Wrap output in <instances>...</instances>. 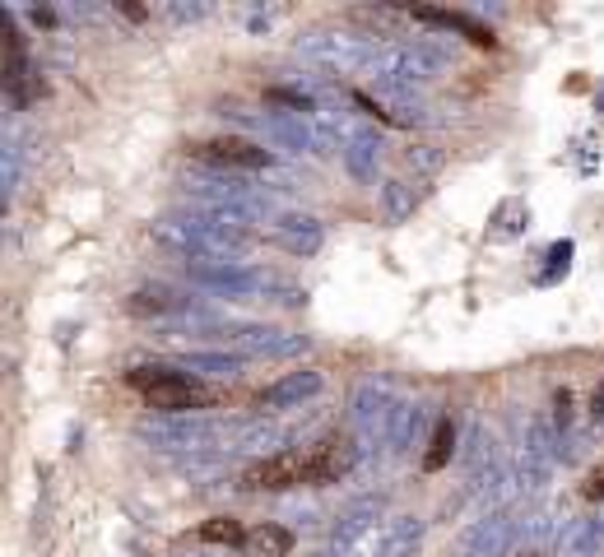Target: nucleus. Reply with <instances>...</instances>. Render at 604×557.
I'll use <instances>...</instances> for the list:
<instances>
[{"instance_id": "nucleus-35", "label": "nucleus", "mask_w": 604, "mask_h": 557, "mask_svg": "<svg viewBox=\"0 0 604 557\" xmlns=\"http://www.w3.org/2000/svg\"><path fill=\"white\" fill-rule=\"evenodd\" d=\"M521 557H544V553H540V548H530V553H521Z\"/></svg>"}, {"instance_id": "nucleus-11", "label": "nucleus", "mask_w": 604, "mask_h": 557, "mask_svg": "<svg viewBox=\"0 0 604 557\" xmlns=\"http://www.w3.org/2000/svg\"><path fill=\"white\" fill-rule=\"evenodd\" d=\"M293 483H307V456H298V450H280V456L251 465L247 474H242L247 493H261V487H293Z\"/></svg>"}, {"instance_id": "nucleus-33", "label": "nucleus", "mask_w": 604, "mask_h": 557, "mask_svg": "<svg viewBox=\"0 0 604 557\" xmlns=\"http://www.w3.org/2000/svg\"><path fill=\"white\" fill-rule=\"evenodd\" d=\"M585 497H604V469H595L591 483H585Z\"/></svg>"}, {"instance_id": "nucleus-13", "label": "nucleus", "mask_w": 604, "mask_h": 557, "mask_svg": "<svg viewBox=\"0 0 604 557\" xmlns=\"http://www.w3.org/2000/svg\"><path fill=\"white\" fill-rule=\"evenodd\" d=\"M321 391V372H288V376H280V381H270V386L256 395V405H261L266 413L270 409H293V405H303V399H312Z\"/></svg>"}, {"instance_id": "nucleus-25", "label": "nucleus", "mask_w": 604, "mask_h": 557, "mask_svg": "<svg viewBox=\"0 0 604 557\" xmlns=\"http://www.w3.org/2000/svg\"><path fill=\"white\" fill-rule=\"evenodd\" d=\"M452 446H456V428H452V418H442L437 432H433V446H428V456H423V469H428V474H437V469L452 460Z\"/></svg>"}, {"instance_id": "nucleus-34", "label": "nucleus", "mask_w": 604, "mask_h": 557, "mask_svg": "<svg viewBox=\"0 0 604 557\" xmlns=\"http://www.w3.org/2000/svg\"><path fill=\"white\" fill-rule=\"evenodd\" d=\"M595 108L604 112V84H600V94H595Z\"/></svg>"}, {"instance_id": "nucleus-28", "label": "nucleus", "mask_w": 604, "mask_h": 557, "mask_svg": "<svg viewBox=\"0 0 604 557\" xmlns=\"http://www.w3.org/2000/svg\"><path fill=\"white\" fill-rule=\"evenodd\" d=\"M247 544H251L256 553H288V548H293V534L280 530V525H261V530L247 539Z\"/></svg>"}, {"instance_id": "nucleus-24", "label": "nucleus", "mask_w": 604, "mask_h": 557, "mask_svg": "<svg viewBox=\"0 0 604 557\" xmlns=\"http://www.w3.org/2000/svg\"><path fill=\"white\" fill-rule=\"evenodd\" d=\"M423 423H428L423 405H400V413H395V432H391V450H409L414 437L423 432Z\"/></svg>"}, {"instance_id": "nucleus-19", "label": "nucleus", "mask_w": 604, "mask_h": 557, "mask_svg": "<svg viewBox=\"0 0 604 557\" xmlns=\"http://www.w3.org/2000/svg\"><path fill=\"white\" fill-rule=\"evenodd\" d=\"M511 493H521V483H516V469H507L503 460L489 465V469H483V474L474 479V497H479L489 511H511V507H507Z\"/></svg>"}, {"instance_id": "nucleus-6", "label": "nucleus", "mask_w": 604, "mask_h": 557, "mask_svg": "<svg viewBox=\"0 0 604 557\" xmlns=\"http://www.w3.org/2000/svg\"><path fill=\"white\" fill-rule=\"evenodd\" d=\"M554 460H558V428L548 423V418H530L526 428V442L521 450H516V483H521V493H540V487L548 483V474H554Z\"/></svg>"}, {"instance_id": "nucleus-8", "label": "nucleus", "mask_w": 604, "mask_h": 557, "mask_svg": "<svg viewBox=\"0 0 604 557\" xmlns=\"http://www.w3.org/2000/svg\"><path fill=\"white\" fill-rule=\"evenodd\" d=\"M214 335L247 358H298L312 348L307 335H293V330H280V325H223Z\"/></svg>"}, {"instance_id": "nucleus-2", "label": "nucleus", "mask_w": 604, "mask_h": 557, "mask_svg": "<svg viewBox=\"0 0 604 557\" xmlns=\"http://www.w3.org/2000/svg\"><path fill=\"white\" fill-rule=\"evenodd\" d=\"M140 437L159 450H186V456H205V450H219V446H233L237 432L214 423V418H196V413H182V418H159V423H140Z\"/></svg>"}, {"instance_id": "nucleus-20", "label": "nucleus", "mask_w": 604, "mask_h": 557, "mask_svg": "<svg viewBox=\"0 0 604 557\" xmlns=\"http://www.w3.org/2000/svg\"><path fill=\"white\" fill-rule=\"evenodd\" d=\"M600 544H604V520H572L563 530V557H600Z\"/></svg>"}, {"instance_id": "nucleus-15", "label": "nucleus", "mask_w": 604, "mask_h": 557, "mask_svg": "<svg viewBox=\"0 0 604 557\" xmlns=\"http://www.w3.org/2000/svg\"><path fill=\"white\" fill-rule=\"evenodd\" d=\"M358 442H325L317 446V456H307V483H335L340 474H349L358 465Z\"/></svg>"}, {"instance_id": "nucleus-16", "label": "nucleus", "mask_w": 604, "mask_h": 557, "mask_svg": "<svg viewBox=\"0 0 604 557\" xmlns=\"http://www.w3.org/2000/svg\"><path fill=\"white\" fill-rule=\"evenodd\" d=\"M423 544V520L419 516H395L382 525V539H377L372 557H414Z\"/></svg>"}, {"instance_id": "nucleus-3", "label": "nucleus", "mask_w": 604, "mask_h": 557, "mask_svg": "<svg viewBox=\"0 0 604 557\" xmlns=\"http://www.w3.org/2000/svg\"><path fill=\"white\" fill-rule=\"evenodd\" d=\"M382 47L377 38H362L354 28H312L298 38V57L317 61L321 70H368L372 65V51Z\"/></svg>"}, {"instance_id": "nucleus-26", "label": "nucleus", "mask_w": 604, "mask_h": 557, "mask_svg": "<svg viewBox=\"0 0 604 557\" xmlns=\"http://www.w3.org/2000/svg\"><path fill=\"white\" fill-rule=\"evenodd\" d=\"M493 446H497V442H493V432H489V428H474L470 450H465V465L483 474V465H497V450H493Z\"/></svg>"}, {"instance_id": "nucleus-4", "label": "nucleus", "mask_w": 604, "mask_h": 557, "mask_svg": "<svg viewBox=\"0 0 604 557\" xmlns=\"http://www.w3.org/2000/svg\"><path fill=\"white\" fill-rule=\"evenodd\" d=\"M377 520H382V497H362L354 507H344L317 557H372L377 539H382Z\"/></svg>"}, {"instance_id": "nucleus-9", "label": "nucleus", "mask_w": 604, "mask_h": 557, "mask_svg": "<svg viewBox=\"0 0 604 557\" xmlns=\"http://www.w3.org/2000/svg\"><path fill=\"white\" fill-rule=\"evenodd\" d=\"M526 534V520L516 511H483V520H474V530L465 534L460 553L465 557H507Z\"/></svg>"}, {"instance_id": "nucleus-5", "label": "nucleus", "mask_w": 604, "mask_h": 557, "mask_svg": "<svg viewBox=\"0 0 604 557\" xmlns=\"http://www.w3.org/2000/svg\"><path fill=\"white\" fill-rule=\"evenodd\" d=\"M395 413H400V405H395V395H391L386 386H377V381L358 386L354 409H349V423H354V432H358V450H362V456H372V450L391 446Z\"/></svg>"}, {"instance_id": "nucleus-18", "label": "nucleus", "mask_w": 604, "mask_h": 557, "mask_svg": "<svg viewBox=\"0 0 604 557\" xmlns=\"http://www.w3.org/2000/svg\"><path fill=\"white\" fill-rule=\"evenodd\" d=\"M131 311H135V317H177V321L200 317L192 298H182V293H172V288H163V284L135 293V298H131Z\"/></svg>"}, {"instance_id": "nucleus-22", "label": "nucleus", "mask_w": 604, "mask_h": 557, "mask_svg": "<svg viewBox=\"0 0 604 557\" xmlns=\"http://www.w3.org/2000/svg\"><path fill=\"white\" fill-rule=\"evenodd\" d=\"M526 228H530V209L521 200H503V205H497V214H493V223H489V237L507 242V237H521Z\"/></svg>"}, {"instance_id": "nucleus-29", "label": "nucleus", "mask_w": 604, "mask_h": 557, "mask_svg": "<svg viewBox=\"0 0 604 557\" xmlns=\"http://www.w3.org/2000/svg\"><path fill=\"white\" fill-rule=\"evenodd\" d=\"M544 260H548V270L540 274V284H554L558 274H567V260H572V242H554Z\"/></svg>"}, {"instance_id": "nucleus-12", "label": "nucleus", "mask_w": 604, "mask_h": 557, "mask_svg": "<svg viewBox=\"0 0 604 557\" xmlns=\"http://www.w3.org/2000/svg\"><path fill=\"white\" fill-rule=\"evenodd\" d=\"M196 153L205 159V168H266L270 163L266 149H256L251 139H233V135L205 139V145H196Z\"/></svg>"}, {"instance_id": "nucleus-10", "label": "nucleus", "mask_w": 604, "mask_h": 557, "mask_svg": "<svg viewBox=\"0 0 604 557\" xmlns=\"http://www.w3.org/2000/svg\"><path fill=\"white\" fill-rule=\"evenodd\" d=\"M145 399H149V409H159L163 418H182V413H192L200 405H210V391H205L196 376H186V372H168L159 386L145 391Z\"/></svg>"}, {"instance_id": "nucleus-21", "label": "nucleus", "mask_w": 604, "mask_h": 557, "mask_svg": "<svg viewBox=\"0 0 604 557\" xmlns=\"http://www.w3.org/2000/svg\"><path fill=\"white\" fill-rule=\"evenodd\" d=\"M382 209H386V223H409L414 209H419V190H414L405 177H391L382 186Z\"/></svg>"}, {"instance_id": "nucleus-31", "label": "nucleus", "mask_w": 604, "mask_h": 557, "mask_svg": "<svg viewBox=\"0 0 604 557\" xmlns=\"http://www.w3.org/2000/svg\"><path fill=\"white\" fill-rule=\"evenodd\" d=\"M266 298H270V302H280V307H303V302H307V293H303V288H293V284H280V278H270V284H266Z\"/></svg>"}, {"instance_id": "nucleus-14", "label": "nucleus", "mask_w": 604, "mask_h": 557, "mask_svg": "<svg viewBox=\"0 0 604 557\" xmlns=\"http://www.w3.org/2000/svg\"><path fill=\"white\" fill-rule=\"evenodd\" d=\"M274 242L288 251V256H317L321 242H325V228L312 219V214H284L280 223H274Z\"/></svg>"}, {"instance_id": "nucleus-23", "label": "nucleus", "mask_w": 604, "mask_h": 557, "mask_svg": "<svg viewBox=\"0 0 604 557\" xmlns=\"http://www.w3.org/2000/svg\"><path fill=\"white\" fill-rule=\"evenodd\" d=\"M182 368L192 376H237L242 358L237 354H182Z\"/></svg>"}, {"instance_id": "nucleus-30", "label": "nucleus", "mask_w": 604, "mask_h": 557, "mask_svg": "<svg viewBox=\"0 0 604 557\" xmlns=\"http://www.w3.org/2000/svg\"><path fill=\"white\" fill-rule=\"evenodd\" d=\"M442 163H446V153H442V149H433V145L409 149V168H414V172H442Z\"/></svg>"}, {"instance_id": "nucleus-1", "label": "nucleus", "mask_w": 604, "mask_h": 557, "mask_svg": "<svg viewBox=\"0 0 604 557\" xmlns=\"http://www.w3.org/2000/svg\"><path fill=\"white\" fill-rule=\"evenodd\" d=\"M153 237H159L168 251H177L182 260H242V251L251 247L247 228L219 223L214 214H205V209H192V214H163L153 223Z\"/></svg>"}, {"instance_id": "nucleus-27", "label": "nucleus", "mask_w": 604, "mask_h": 557, "mask_svg": "<svg viewBox=\"0 0 604 557\" xmlns=\"http://www.w3.org/2000/svg\"><path fill=\"white\" fill-rule=\"evenodd\" d=\"M200 539H205V544H242L247 534H242V525H237L233 516H214L210 525L200 530Z\"/></svg>"}, {"instance_id": "nucleus-17", "label": "nucleus", "mask_w": 604, "mask_h": 557, "mask_svg": "<svg viewBox=\"0 0 604 557\" xmlns=\"http://www.w3.org/2000/svg\"><path fill=\"white\" fill-rule=\"evenodd\" d=\"M340 153H344V168H349V177L372 182L377 177V163H382V135H377V131H354L340 145Z\"/></svg>"}, {"instance_id": "nucleus-32", "label": "nucleus", "mask_w": 604, "mask_h": 557, "mask_svg": "<svg viewBox=\"0 0 604 557\" xmlns=\"http://www.w3.org/2000/svg\"><path fill=\"white\" fill-rule=\"evenodd\" d=\"M168 14H172V20H205V14H210V5H205V0H200V5H168Z\"/></svg>"}, {"instance_id": "nucleus-7", "label": "nucleus", "mask_w": 604, "mask_h": 557, "mask_svg": "<svg viewBox=\"0 0 604 557\" xmlns=\"http://www.w3.org/2000/svg\"><path fill=\"white\" fill-rule=\"evenodd\" d=\"M186 274H192V284L223 293V298H256V293L266 298L270 284V274L242 265V260H186Z\"/></svg>"}]
</instances>
